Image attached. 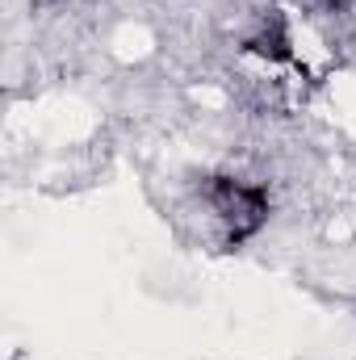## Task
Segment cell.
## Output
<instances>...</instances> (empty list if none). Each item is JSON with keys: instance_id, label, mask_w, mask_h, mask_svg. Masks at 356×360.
Instances as JSON below:
<instances>
[{"instance_id": "obj_1", "label": "cell", "mask_w": 356, "mask_h": 360, "mask_svg": "<svg viewBox=\"0 0 356 360\" xmlns=\"http://www.w3.org/2000/svg\"><path fill=\"white\" fill-rule=\"evenodd\" d=\"M201 197L214 210V218L222 222V235H227L231 248L248 243L252 235H260L268 214H272L268 188L256 184V180H243V176H205Z\"/></svg>"}, {"instance_id": "obj_2", "label": "cell", "mask_w": 356, "mask_h": 360, "mask_svg": "<svg viewBox=\"0 0 356 360\" xmlns=\"http://www.w3.org/2000/svg\"><path fill=\"white\" fill-rule=\"evenodd\" d=\"M243 51L256 55V59H265V63H285V59H293V34H289L285 17H268L265 25L243 42Z\"/></svg>"}]
</instances>
